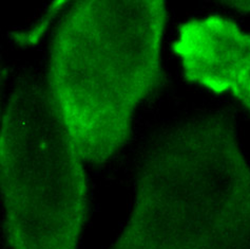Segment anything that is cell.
Masks as SVG:
<instances>
[{"label": "cell", "mask_w": 250, "mask_h": 249, "mask_svg": "<svg viewBox=\"0 0 250 249\" xmlns=\"http://www.w3.org/2000/svg\"><path fill=\"white\" fill-rule=\"evenodd\" d=\"M166 22L159 0H88L59 25L47 86L83 161L115 156L129 139L137 105L161 86Z\"/></svg>", "instance_id": "cell-1"}, {"label": "cell", "mask_w": 250, "mask_h": 249, "mask_svg": "<svg viewBox=\"0 0 250 249\" xmlns=\"http://www.w3.org/2000/svg\"><path fill=\"white\" fill-rule=\"evenodd\" d=\"M108 249H250V166L231 117L194 116L150 140Z\"/></svg>", "instance_id": "cell-2"}, {"label": "cell", "mask_w": 250, "mask_h": 249, "mask_svg": "<svg viewBox=\"0 0 250 249\" xmlns=\"http://www.w3.org/2000/svg\"><path fill=\"white\" fill-rule=\"evenodd\" d=\"M224 3L236 11L250 13V1H226Z\"/></svg>", "instance_id": "cell-5"}, {"label": "cell", "mask_w": 250, "mask_h": 249, "mask_svg": "<svg viewBox=\"0 0 250 249\" xmlns=\"http://www.w3.org/2000/svg\"><path fill=\"white\" fill-rule=\"evenodd\" d=\"M203 86L214 94L230 93L250 110V34L233 22L221 32Z\"/></svg>", "instance_id": "cell-4"}, {"label": "cell", "mask_w": 250, "mask_h": 249, "mask_svg": "<svg viewBox=\"0 0 250 249\" xmlns=\"http://www.w3.org/2000/svg\"><path fill=\"white\" fill-rule=\"evenodd\" d=\"M0 144L10 248L77 249L88 209L83 160L37 75L13 86Z\"/></svg>", "instance_id": "cell-3"}]
</instances>
